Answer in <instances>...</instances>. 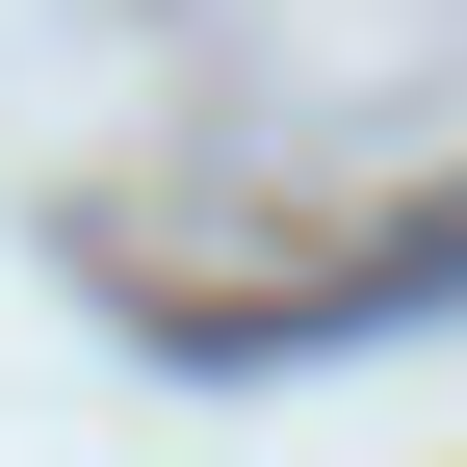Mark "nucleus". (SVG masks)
Masks as SVG:
<instances>
[{"label":"nucleus","mask_w":467,"mask_h":467,"mask_svg":"<svg viewBox=\"0 0 467 467\" xmlns=\"http://www.w3.org/2000/svg\"><path fill=\"white\" fill-rule=\"evenodd\" d=\"M416 312H467V182H441L416 234H364V260H337V285H312L285 337H416Z\"/></svg>","instance_id":"f257e3e1"}]
</instances>
